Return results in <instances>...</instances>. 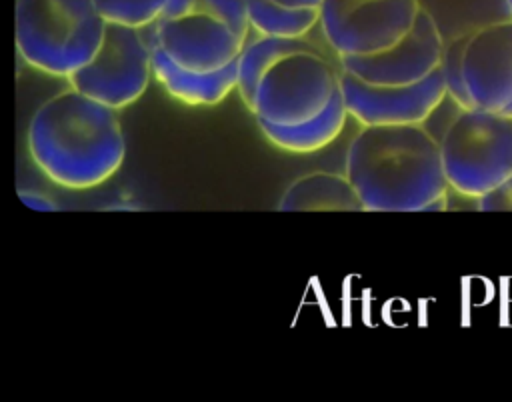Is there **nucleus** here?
Wrapping results in <instances>:
<instances>
[{"instance_id":"obj_1","label":"nucleus","mask_w":512,"mask_h":402,"mask_svg":"<svg viewBox=\"0 0 512 402\" xmlns=\"http://www.w3.org/2000/svg\"><path fill=\"white\" fill-rule=\"evenodd\" d=\"M344 174L364 212L446 208L440 146L424 124L362 126L348 144Z\"/></svg>"},{"instance_id":"obj_2","label":"nucleus","mask_w":512,"mask_h":402,"mask_svg":"<svg viewBox=\"0 0 512 402\" xmlns=\"http://www.w3.org/2000/svg\"><path fill=\"white\" fill-rule=\"evenodd\" d=\"M26 146L34 166L66 190L102 186L126 156L118 112L72 86L36 108L26 128Z\"/></svg>"},{"instance_id":"obj_3","label":"nucleus","mask_w":512,"mask_h":402,"mask_svg":"<svg viewBox=\"0 0 512 402\" xmlns=\"http://www.w3.org/2000/svg\"><path fill=\"white\" fill-rule=\"evenodd\" d=\"M340 64L300 38L256 36L236 58V90L256 120L294 126L318 116L338 90Z\"/></svg>"},{"instance_id":"obj_4","label":"nucleus","mask_w":512,"mask_h":402,"mask_svg":"<svg viewBox=\"0 0 512 402\" xmlns=\"http://www.w3.org/2000/svg\"><path fill=\"white\" fill-rule=\"evenodd\" d=\"M248 32L244 0H166L160 18L144 28L152 48L196 72L236 62Z\"/></svg>"},{"instance_id":"obj_5","label":"nucleus","mask_w":512,"mask_h":402,"mask_svg":"<svg viewBox=\"0 0 512 402\" xmlns=\"http://www.w3.org/2000/svg\"><path fill=\"white\" fill-rule=\"evenodd\" d=\"M106 22L90 0H16L14 42L34 70L68 80L98 50Z\"/></svg>"},{"instance_id":"obj_6","label":"nucleus","mask_w":512,"mask_h":402,"mask_svg":"<svg viewBox=\"0 0 512 402\" xmlns=\"http://www.w3.org/2000/svg\"><path fill=\"white\" fill-rule=\"evenodd\" d=\"M448 188L478 200L512 176V118L480 108L458 110L438 140Z\"/></svg>"},{"instance_id":"obj_7","label":"nucleus","mask_w":512,"mask_h":402,"mask_svg":"<svg viewBox=\"0 0 512 402\" xmlns=\"http://www.w3.org/2000/svg\"><path fill=\"white\" fill-rule=\"evenodd\" d=\"M152 80V48L144 28L106 24L94 56L66 82L84 96L122 110L134 104Z\"/></svg>"},{"instance_id":"obj_8","label":"nucleus","mask_w":512,"mask_h":402,"mask_svg":"<svg viewBox=\"0 0 512 402\" xmlns=\"http://www.w3.org/2000/svg\"><path fill=\"white\" fill-rule=\"evenodd\" d=\"M420 8V0H322L318 26L338 58L368 56L404 38Z\"/></svg>"},{"instance_id":"obj_9","label":"nucleus","mask_w":512,"mask_h":402,"mask_svg":"<svg viewBox=\"0 0 512 402\" xmlns=\"http://www.w3.org/2000/svg\"><path fill=\"white\" fill-rule=\"evenodd\" d=\"M340 92L350 118L360 126L424 124L446 100L440 66L426 78L406 86H378L340 70Z\"/></svg>"},{"instance_id":"obj_10","label":"nucleus","mask_w":512,"mask_h":402,"mask_svg":"<svg viewBox=\"0 0 512 402\" xmlns=\"http://www.w3.org/2000/svg\"><path fill=\"white\" fill-rule=\"evenodd\" d=\"M442 34L434 16L422 6L410 32L388 50L368 56H342L340 70L378 86H406L440 66Z\"/></svg>"},{"instance_id":"obj_11","label":"nucleus","mask_w":512,"mask_h":402,"mask_svg":"<svg viewBox=\"0 0 512 402\" xmlns=\"http://www.w3.org/2000/svg\"><path fill=\"white\" fill-rule=\"evenodd\" d=\"M462 78L474 108L512 118V18L466 32Z\"/></svg>"},{"instance_id":"obj_12","label":"nucleus","mask_w":512,"mask_h":402,"mask_svg":"<svg viewBox=\"0 0 512 402\" xmlns=\"http://www.w3.org/2000/svg\"><path fill=\"white\" fill-rule=\"evenodd\" d=\"M152 78L186 106H216L236 90V62L212 72H196L174 64L162 50L152 48Z\"/></svg>"},{"instance_id":"obj_13","label":"nucleus","mask_w":512,"mask_h":402,"mask_svg":"<svg viewBox=\"0 0 512 402\" xmlns=\"http://www.w3.org/2000/svg\"><path fill=\"white\" fill-rule=\"evenodd\" d=\"M282 212H364L346 174L312 172L296 178L280 196Z\"/></svg>"},{"instance_id":"obj_14","label":"nucleus","mask_w":512,"mask_h":402,"mask_svg":"<svg viewBox=\"0 0 512 402\" xmlns=\"http://www.w3.org/2000/svg\"><path fill=\"white\" fill-rule=\"evenodd\" d=\"M346 118H348V112L338 86L328 106L318 116L306 122H300L294 126H274L262 120H256V122L264 138L276 148L290 154H312L326 148L340 136V132L346 126Z\"/></svg>"},{"instance_id":"obj_15","label":"nucleus","mask_w":512,"mask_h":402,"mask_svg":"<svg viewBox=\"0 0 512 402\" xmlns=\"http://www.w3.org/2000/svg\"><path fill=\"white\" fill-rule=\"evenodd\" d=\"M250 30L258 36L300 38L318 26L320 10H290L268 0H244Z\"/></svg>"},{"instance_id":"obj_16","label":"nucleus","mask_w":512,"mask_h":402,"mask_svg":"<svg viewBox=\"0 0 512 402\" xmlns=\"http://www.w3.org/2000/svg\"><path fill=\"white\" fill-rule=\"evenodd\" d=\"M106 24L146 28L154 24L166 0H90Z\"/></svg>"},{"instance_id":"obj_17","label":"nucleus","mask_w":512,"mask_h":402,"mask_svg":"<svg viewBox=\"0 0 512 402\" xmlns=\"http://www.w3.org/2000/svg\"><path fill=\"white\" fill-rule=\"evenodd\" d=\"M464 44H466V34L450 40V44L442 48V60H440V70H442L444 84H446V98H450L458 110L474 108L472 100L468 96V90L464 86V78H462Z\"/></svg>"},{"instance_id":"obj_18","label":"nucleus","mask_w":512,"mask_h":402,"mask_svg":"<svg viewBox=\"0 0 512 402\" xmlns=\"http://www.w3.org/2000/svg\"><path fill=\"white\" fill-rule=\"evenodd\" d=\"M478 210L482 212H512V176L500 182L478 198Z\"/></svg>"},{"instance_id":"obj_19","label":"nucleus","mask_w":512,"mask_h":402,"mask_svg":"<svg viewBox=\"0 0 512 402\" xmlns=\"http://www.w3.org/2000/svg\"><path fill=\"white\" fill-rule=\"evenodd\" d=\"M18 196L26 206H30L34 210H56L58 208L48 196L40 194L38 190H18Z\"/></svg>"},{"instance_id":"obj_20","label":"nucleus","mask_w":512,"mask_h":402,"mask_svg":"<svg viewBox=\"0 0 512 402\" xmlns=\"http://www.w3.org/2000/svg\"><path fill=\"white\" fill-rule=\"evenodd\" d=\"M272 4H278L282 8L290 10H320L322 0H268Z\"/></svg>"},{"instance_id":"obj_21","label":"nucleus","mask_w":512,"mask_h":402,"mask_svg":"<svg viewBox=\"0 0 512 402\" xmlns=\"http://www.w3.org/2000/svg\"><path fill=\"white\" fill-rule=\"evenodd\" d=\"M504 6H506V10H508V14L512 18V0H504Z\"/></svg>"}]
</instances>
